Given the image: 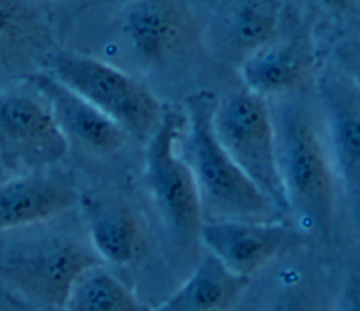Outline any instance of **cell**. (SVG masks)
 I'll list each match as a JSON object with an SVG mask.
<instances>
[{"label":"cell","mask_w":360,"mask_h":311,"mask_svg":"<svg viewBox=\"0 0 360 311\" xmlns=\"http://www.w3.org/2000/svg\"><path fill=\"white\" fill-rule=\"evenodd\" d=\"M270 106L288 217L316 252L333 259L349 222L319 106L305 91Z\"/></svg>","instance_id":"cell-1"},{"label":"cell","mask_w":360,"mask_h":311,"mask_svg":"<svg viewBox=\"0 0 360 311\" xmlns=\"http://www.w3.org/2000/svg\"><path fill=\"white\" fill-rule=\"evenodd\" d=\"M217 96L198 90L184 101L183 156L194 176L205 221L290 220L238 167L219 142L212 114Z\"/></svg>","instance_id":"cell-2"},{"label":"cell","mask_w":360,"mask_h":311,"mask_svg":"<svg viewBox=\"0 0 360 311\" xmlns=\"http://www.w3.org/2000/svg\"><path fill=\"white\" fill-rule=\"evenodd\" d=\"M184 108L166 107L163 118L145 142V182L172 248L180 252L188 272L202 255L204 211L194 176L183 156Z\"/></svg>","instance_id":"cell-3"},{"label":"cell","mask_w":360,"mask_h":311,"mask_svg":"<svg viewBox=\"0 0 360 311\" xmlns=\"http://www.w3.org/2000/svg\"><path fill=\"white\" fill-rule=\"evenodd\" d=\"M41 228L39 234L0 241V280L44 308L62 311L76 279L103 262L87 238Z\"/></svg>","instance_id":"cell-4"},{"label":"cell","mask_w":360,"mask_h":311,"mask_svg":"<svg viewBox=\"0 0 360 311\" xmlns=\"http://www.w3.org/2000/svg\"><path fill=\"white\" fill-rule=\"evenodd\" d=\"M48 72L118 124L129 138L146 142L166 107L141 82L105 61L75 52L48 58Z\"/></svg>","instance_id":"cell-5"},{"label":"cell","mask_w":360,"mask_h":311,"mask_svg":"<svg viewBox=\"0 0 360 311\" xmlns=\"http://www.w3.org/2000/svg\"><path fill=\"white\" fill-rule=\"evenodd\" d=\"M212 124L238 167L288 217L270 101L246 87L232 90L217 97Z\"/></svg>","instance_id":"cell-6"},{"label":"cell","mask_w":360,"mask_h":311,"mask_svg":"<svg viewBox=\"0 0 360 311\" xmlns=\"http://www.w3.org/2000/svg\"><path fill=\"white\" fill-rule=\"evenodd\" d=\"M315 94L352 241L360 248V87L338 66L318 73Z\"/></svg>","instance_id":"cell-7"},{"label":"cell","mask_w":360,"mask_h":311,"mask_svg":"<svg viewBox=\"0 0 360 311\" xmlns=\"http://www.w3.org/2000/svg\"><path fill=\"white\" fill-rule=\"evenodd\" d=\"M69 148L41 94L0 91V160L13 176L58 167Z\"/></svg>","instance_id":"cell-8"},{"label":"cell","mask_w":360,"mask_h":311,"mask_svg":"<svg viewBox=\"0 0 360 311\" xmlns=\"http://www.w3.org/2000/svg\"><path fill=\"white\" fill-rule=\"evenodd\" d=\"M202 250L231 272L253 280L285 258L312 248L305 234L291 221H204Z\"/></svg>","instance_id":"cell-9"},{"label":"cell","mask_w":360,"mask_h":311,"mask_svg":"<svg viewBox=\"0 0 360 311\" xmlns=\"http://www.w3.org/2000/svg\"><path fill=\"white\" fill-rule=\"evenodd\" d=\"M243 87L271 101L304 93L318 76V55L307 32H285L252 52L238 68Z\"/></svg>","instance_id":"cell-10"},{"label":"cell","mask_w":360,"mask_h":311,"mask_svg":"<svg viewBox=\"0 0 360 311\" xmlns=\"http://www.w3.org/2000/svg\"><path fill=\"white\" fill-rule=\"evenodd\" d=\"M80 191L58 167L0 182V235L52 222L79 204Z\"/></svg>","instance_id":"cell-11"},{"label":"cell","mask_w":360,"mask_h":311,"mask_svg":"<svg viewBox=\"0 0 360 311\" xmlns=\"http://www.w3.org/2000/svg\"><path fill=\"white\" fill-rule=\"evenodd\" d=\"M27 80L46 101L70 145L100 155L114 153L125 145L129 137L118 124L51 72L30 73Z\"/></svg>","instance_id":"cell-12"},{"label":"cell","mask_w":360,"mask_h":311,"mask_svg":"<svg viewBox=\"0 0 360 311\" xmlns=\"http://www.w3.org/2000/svg\"><path fill=\"white\" fill-rule=\"evenodd\" d=\"M83 231L107 266H129L148 248L146 227L139 212L115 196L86 194L79 200Z\"/></svg>","instance_id":"cell-13"},{"label":"cell","mask_w":360,"mask_h":311,"mask_svg":"<svg viewBox=\"0 0 360 311\" xmlns=\"http://www.w3.org/2000/svg\"><path fill=\"white\" fill-rule=\"evenodd\" d=\"M284 28L283 0H225L207 31V41L214 55L238 68Z\"/></svg>","instance_id":"cell-14"},{"label":"cell","mask_w":360,"mask_h":311,"mask_svg":"<svg viewBox=\"0 0 360 311\" xmlns=\"http://www.w3.org/2000/svg\"><path fill=\"white\" fill-rule=\"evenodd\" d=\"M118 35L146 65H163L184 45L190 20L176 0H132L118 17Z\"/></svg>","instance_id":"cell-15"},{"label":"cell","mask_w":360,"mask_h":311,"mask_svg":"<svg viewBox=\"0 0 360 311\" xmlns=\"http://www.w3.org/2000/svg\"><path fill=\"white\" fill-rule=\"evenodd\" d=\"M274 269L266 311H335L342 272L336 276L332 259L305 248Z\"/></svg>","instance_id":"cell-16"},{"label":"cell","mask_w":360,"mask_h":311,"mask_svg":"<svg viewBox=\"0 0 360 311\" xmlns=\"http://www.w3.org/2000/svg\"><path fill=\"white\" fill-rule=\"evenodd\" d=\"M252 281L202 252L174 291L155 305L153 311H233Z\"/></svg>","instance_id":"cell-17"},{"label":"cell","mask_w":360,"mask_h":311,"mask_svg":"<svg viewBox=\"0 0 360 311\" xmlns=\"http://www.w3.org/2000/svg\"><path fill=\"white\" fill-rule=\"evenodd\" d=\"M62 311H153V307L105 263H97L76 279Z\"/></svg>","instance_id":"cell-18"},{"label":"cell","mask_w":360,"mask_h":311,"mask_svg":"<svg viewBox=\"0 0 360 311\" xmlns=\"http://www.w3.org/2000/svg\"><path fill=\"white\" fill-rule=\"evenodd\" d=\"M44 23L31 0H0V53L42 38Z\"/></svg>","instance_id":"cell-19"},{"label":"cell","mask_w":360,"mask_h":311,"mask_svg":"<svg viewBox=\"0 0 360 311\" xmlns=\"http://www.w3.org/2000/svg\"><path fill=\"white\" fill-rule=\"evenodd\" d=\"M335 311H360V248L342 269Z\"/></svg>","instance_id":"cell-20"},{"label":"cell","mask_w":360,"mask_h":311,"mask_svg":"<svg viewBox=\"0 0 360 311\" xmlns=\"http://www.w3.org/2000/svg\"><path fill=\"white\" fill-rule=\"evenodd\" d=\"M338 66L342 68L360 87V41L347 42L338 51Z\"/></svg>","instance_id":"cell-21"},{"label":"cell","mask_w":360,"mask_h":311,"mask_svg":"<svg viewBox=\"0 0 360 311\" xmlns=\"http://www.w3.org/2000/svg\"><path fill=\"white\" fill-rule=\"evenodd\" d=\"M13 174L6 169V166L3 165V162L0 160V182H3V180H6V179H8V177H11Z\"/></svg>","instance_id":"cell-22"},{"label":"cell","mask_w":360,"mask_h":311,"mask_svg":"<svg viewBox=\"0 0 360 311\" xmlns=\"http://www.w3.org/2000/svg\"><path fill=\"white\" fill-rule=\"evenodd\" d=\"M300 1H314V0H300Z\"/></svg>","instance_id":"cell-23"}]
</instances>
